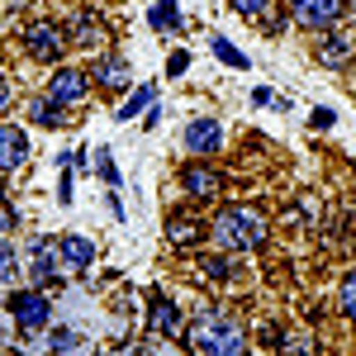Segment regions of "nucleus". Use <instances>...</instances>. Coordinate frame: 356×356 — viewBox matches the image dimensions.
I'll return each mask as SVG.
<instances>
[{
  "mask_svg": "<svg viewBox=\"0 0 356 356\" xmlns=\"http://www.w3.org/2000/svg\"><path fill=\"white\" fill-rule=\"evenodd\" d=\"M90 76L105 86V90H124V86L134 81V76H129V62H119V57H100V62L90 67Z\"/></svg>",
  "mask_w": 356,
  "mask_h": 356,
  "instance_id": "12",
  "label": "nucleus"
},
{
  "mask_svg": "<svg viewBox=\"0 0 356 356\" xmlns=\"http://www.w3.org/2000/svg\"><path fill=\"white\" fill-rule=\"evenodd\" d=\"M219 143H223L219 119H195V124H186V152L209 157V152H219Z\"/></svg>",
  "mask_w": 356,
  "mask_h": 356,
  "instance_id": "7",
  "label": "nucleus"
},
{
  "mask_svg": "<svg viewBox=\"0 0 356 356\" xmlns=\"http://www.w3.org/2000/svg\"><path fill=\"white\" fill-rule=\"evenodd\" d=\"M15 223H19V219H15V209H5V204H0V228H15Z\"/></svg>",
  "mask_w": 356,
  "mask_h": 356,
  "instance_id": "30",
  "label": "nucleus"
},
{
  "mask_svg": "<svg viewBox=\"0 0 356 356\" xmlns=\"http://www.w3.org/2000/svg\"><path fill=\"white\" fill-rule=\"evenodd\" d=\"M5 105H10V81L0 76V110H5Z\"/></svg>",
  "mask_w": 356,
  "mask_h": 356,
  "instance_id": "31",
  "label": "nucleus"
},
{
  "mask_svg": "<svg viewBox=\"0 0 356 356\" xmlns=\"http://www.w3.org/2000/svg\"><path fill=\"white\" fill-rule=\"evenodd\" d=\"M29 119H33V124H43V129H62V124H67V114H62V105H57V100H48V95L29 105Z\"/></svg>",
  "mask_w": 356,
  "mask_h": 356,
  "instance_id": "20",
  "label": "nucleus"
},
{
  "mask_svg": "<svg viewBox=\"0 0 356 356\" xmlns=\"http://www.w3.org/2000/svg\"><path fill=\"white\" fill-rule=\"evenodd\" d=\"M67 29L53 24V19H38V24H29L24 29V53L33 57V62H43V67H53L57 57L67 53Z\"/></svg>",
  "mask_w": 356,
  "mask_h": 356,
  "instance_id": "3",
  "label": "nucleus"
},
{
  "mask_svg": "<svg viewBox=\"0 0 356 356\" xmlns=\"http://www.w3.org/2000/svg\"><path fill=\"white\" fill-rule=\"evenodd\" d=\"M119 356H147V352H143V347H134V352H119Z\"/></svg>",
  "mask_w": 356,
  "mask_h": 356,
  "instance_id": "32",
  "label": "nucleus"
},
{
  "mask_svg": "<svg viewBox=\"0 0 356 356\" xmlns=\"http://www.w3.org/2000/svg\"><path fill=\"white\" fill-rule=\"evenodd\" d=\"M280 356H309V342H304V337H290V342L280 347Z\"/></svg>",
  "mask_w": 356,
  "mask_h": 356,
  "instance_id": "28",
  "label": "nucleus"
},
{
  "mask_svg": "<svg viewBox=\"0 0 356 356\" xmlns=\"http://www.w3.org/2000/svg\"><path fill=\"white\" fill-rule=\"evenodd\" d=\"M347 15V0H290V19L304 29H332L337 19Z\"/></svg>",
  "mask_w": 356,
  "mask_h": 356,
  "instance_id": "4",
  "label": "nucleus"
},
{
  "mask_svg": "<svg viewBox=\"0 0 356 356\" xmlns=\"http://www.w3.org/2000/svg\"><path fill=\"white\" fill-rule=\"evenodd\" d=\"M191 347L204 356H243L247 352V332L238 328V318H228L219 309H209V314H200L191 323Z\"/></svg>",
  "mask_w": 356,
  "mask_h": 356,
  "instance_id": "2",
  "label": "nucleus"
},
{
  "mask_svg": "<svg viewBox=\"0 0 356 356\" xmlns=\"http://www.w3.org/2000/svg\"><path fill=\"white\" fill-rule=\"evenodd\" d=\"M48 347H53V356H90L86 337H81V332H72V328H53Z\"/></svg>",
  "mask_w": 356,
  "mask_h": 356,
  "instance_id": "15",
  "label": "nucleus"
},
{
  "mask_svg": "<svg viewBox=\"0 0 356 356\" xmlns=\"http://www.w3.org/2000/svg\"><path fill=\"white\" fill-rule=\"evenodd\" d=\"M57 261H62V252L53 247V238H33V280L38 285H48L57 275Z\"/></svg>",
  "mask_w": 356,
  "mask_h": 356,
  "instance_id": "11",
  "label": "nucleus"
},
{
  "mask_svg": "<svg viewBox=\"0 0 356 356\" xmlns=\"http://www.w3.org/2000/svg\"><path fill=\"white\" fill-rule=\"evenodd\" d=\"M209 48H214V57H219L223 67H238V72H247V67H252V62H247V53H243V48H233L223 33H214V38H209Z\"/></svg>",
  "mask_w": 356,
  "mask_h": 356,
  "instance_id": "21",
  "label": "nucleus"
},
{
  "mask_svg": "<svg viewBox=\"0 0 356 356\" xmlns=\"http://www.w3.org/2000/svg\"><path fill=\"white\" fill-rule=\"evenodd\" d=\"M29 157V134L19 124H0V171H15Z\"/></svg>",
  "mask_w": 356,
  "mask_h": 356,
  "instance_id": "8",
  "label": "nucleus"
},
{
  "mask_svg": "<svg viewBox=\"0 0 356 356\" xmlns=\"http://www.w3.org/2000/svg\"><path fill=\"white\" fill-rule=\"evenodd\" d=\"M166 233H171V243H176V247H191L195 238L204 233V223H200V219H191V214H171Z\"/></svg>",
  "mask_w": 356,
  "mask_h": 356,
  "instance_id": "17",
  "label": "nucleus"
},
{
  "mask_svg": "<svg viewBox=\"0 0 356 356\" xmlns=\"http://www.w3.org/2000/svg\"><path fill=\"white\" fill-rule=\"evenodd\" d=\"M314 129H332V110H314Z\"/></svg>",
  "mask_w": 356,
  "mask_h": 356,
  "instance_id": "29",
  "label": "nucleus"
},
{
  "mask_svg": "<svg viewBox=\"0 0 356 356\" xmlns=\"http://www.w3.org/2000/svg\"><path fill=\"white\" fill-rule=\"evenodd\" d=\"M95 171L105 176V186H119V166L110 162V147H100V152H95Z\"/></svg>",
  "mask_w": 356,
  "mask_h": 356,
  "instance_id": "23",
  "label": "nucleus"
},
{
  "mask_svg": "<svg viewBox=\"0 0 356 356\" xmlns=\"http://www.w3.org/2000/svg\"><path fill=\"white\" fill-rule=\"evenodd\" d=\"M209 238L223 252H257L266 243V219L252 204H228V209H219V219L209 223Z\"/></svg>",
  "mask_w": 356,
  "mask_h": 356,
  "instance_id": "1",
  "label": "nucleus"
},
{
  "mask_svg": "<svg viewBox=\"0 0 356 356\" xmlns=\"http://www.w3.org/2000/svg\"><path fill=\"white\" fill-rule=\"evenodd\" d=\"M147 328H152V332H181V314H176V304L162 300V295H152V304H147Z\"/></svg>",
  "mask_w": 356,
  "mask_h": 356,
  "instance_id": "13",
  "label": "nucleus"
},
{
  "mask_svg": "<svg viewBox=\"0 0 356 356\" xmlns=\"http://www.w3.org/2000/svg\"><path fill=\"white\" fill-rule=\"evenodd\" d=\"M57 252H62V266H72V271H90V261H95V243L81 233H67L57 243Z\"/></svg>",
  "mask_w": 356,
  "mask_h": 356,
  "instance_id": "10",
  "label": "nucleus"
},
{
  "mask_svg": "<svg viewBox=\"0 0 356 356\" xmlns=\"http://www.w3.org/2000/svg\"><path fill=\"white\" fill-rule=\"evenodd\" d=\"M67 33H72V43H76V48H90V43H100V33H105V29H100L95 15H76Z\"/></svg>",
  "mask_w": 356,
  "mask_h": 356,
  "instance_id": "19",
  "label": "nucleus"
},
{
  "mask_svg": "<svg viewBox=\"0 0 356 356\" xmlns=\"http://www.w3.org/2000/svg\"><path fill=\"white\" fill-rule=\"evenodd\" d=\"M352 38H347V33H323V38H318V62H323V67H342V62H347V57H352Z\"/></svg>",
  "mask_w": 356,
  "mask_h": 356,
  "instance_id": "14",
  "label": "nucleus"
},
{
  "mask_svg": "<svg viewBox=\"0 0 356 356\" xmlns=\"http://www.w3.org/2000/svg\"><path fill=\"white\" fill-rule=\"evenodd\" d=\"M191 67V53H171V62H166V76H181Z\"/></svg>",
  "mask_w": 356,
  "mask_h": 356,
  "instance_id": "27",
  "label": "nucleus"
},
{
  "mask_svg": "<svg viewBox=\"0 0 356 356\" xmlns=\"http://www.w3.org/2000/svg\"><path fill=\"white\" fill-rule=\"evenodd\" d=\"M266 5H271V0H233V10H238L243 19H261V15H266Z\"/></svg>",
  "mask_w": 356,
  "mask_h": 356,
  "instance_id": "25",
  "label": "nucleus"
},
{
  "mask_svg": "<svg viewBox=\"0 0 356 356\" xmlns=\"http://www.w3.org/2000/svg\"><path fill=\"white\" fill-rule=\"evenodd\" d=\"M15 280V247L0 243V285H10Z\"/></svg>",
  "mask_w": 356,
  "mask_h": 356,
  "instance_id": "26",
  "label": "nucleus"
},
{
  "mask_svg": "<svg viewBox=\"0 0 356 356\" xmlns=\"http://www.w3.org/2000/svg\"><path fill=\"white\" fill-rule=\"evenodd\" d=\"M147 105H157V90H152V86H138L134 95H129V100L114 110V119H119V124H129V119H134V114H143Z\"/></svg>",
  "mask_w": 356,
  "mask_h": 356,
  "instance_id": "18",
  "label": "nucleus"
},
{
  "mask_svg": "<svg viewBox=\"0 0 356 356\" xmlns=\"http://www.w3.org/2000/svg\"><path fill=\"white\" fill-rule=\"evenodd\" d=\"M342 314L356 323V271H347L342 275Z\"/></svg>",
  "mask_w": 356,
  "mask_h": 356,
  "instance_id": "22",
  "label": "nucleus"
},
{
  "mask_svg": "<svg viewBox=\"0 0 356 356\" xmlns=\"http://www.w3.org/2000/svg\"><path fill=\"white\" fill-rule=\"evenodd\" d=\"M181 186H186L195 200H214V195H219V171L204 166V162H191L186 171H181Z\"/></svg>",
  "mask_w": 356,
  "mask_h": 356,
  "instance_id": "9",
  "label": "nucleus"
},
{
  "mask_svg": "<svg viewBox=\"0 0 356 356\" xmlns=\"http://www.w3.org/2000/svg\"><path fill=\"white\" fill-rule=\"evenodd\" d=\"M10 318H15L24 332H38V328H48L53 304L43 300L38 290H15V295H10Z\"/></svg>",
  "mask_w": 356,
  "mask_h": 356,
  "instance_id": "5",
  "label": "nucleus"
},
{
  "mask_svg": "<svg viewBox=\"0 0 356 356\" xmlns=\"http://www.w3.org/2000/svg\"><path fill=\"white\" fill-rule=\"evenodd\" d=\"M86 76H90V72H76V67H57L53 76H48V100H57V105H76V100H81L86 95Z\"/></svg>",
  "mask_w": 356,
  "mask_h": 356,
  "instance_id": "6",
  "label": "nucleus"
},
{
  "mask_svg": "<svg viewBox=\"0 0 356 356\" xmlns=\"http://www.w3.org/2000/svg\"><path fill=\"white\" fill-rule=\"evenodd\" d=\"M204 275H209V280H228V275H233V261H223V257H204Z\"/></svg>",
  "mask_w": 356,
  "mask_h": 356,
  "instance_id": "24",
  "label": "nucleus"
},
{
  "mask_svg": "<svg viewBox=\"0 0 356 356\" xmlns=\"http://www.w3.org/2000/svg\"><path fill=\"white\" fill-rule=\"evenodd\" d=\"M147 24L162 29V33H176V29H181V5H176V0H157V5L147 10Z\"/></svg>",
  "mask_w": 356,
  "mask_h": 356,
  "instance_id": "16",
  "label": "nucleus"
}]
</instances>
